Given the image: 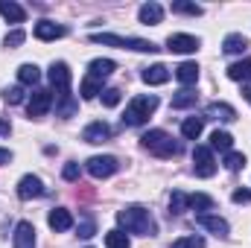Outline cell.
Here are the masks:
<instances>
[{
	"label": "cell",
	"mask_w": 251,
	"mask_h": 248,
	"mask_svg": "<svg viewBox=\"0 0 251 248\" xmlns=\"http://www.w3.org/2000/svg\"><path fill=\"white\" fill-rule=\"evenodd\" d=\"M117 222H120V231H128V234H140V237H155L158 234V225H155L152 213L143 204H126L117 213Z\"/></svg>",
	"instance_id": "obj_1"
},
{
	"label": "cell",
	"mask_w": 251,
	"mask_h": 248,
	"mask_svg": "<svg viewBox=\"0 0 251 248\" xmlns=\"http://www.w3.org/2000/svg\"><path fill=\"white\" fill-rule=\"evenodd\" d=\"M140 143H143V149H149V152L158 155V158H176V155L181 152V146H178L164 128H149V131L140 137Z\"/></svg>",
	"instance_id": "obj_2"
},
{
	"label": "cell",
	"mask_w": 251,
	"mask_h": 248,
	"mask_svg": "<svg viewBox=\"0 0 251 248\" xmlns=\"http://www.w3.org/2000/svg\"><path fill=\"white\" fill-rule=\"evenodd\" d=\"M94 44H108V47H120V50H137V53H155L158 47L146 38H128V35H114V32H91Z\"/></svg>",
	"instance_id": "obj_3"
},
{
	"label": "cell",
	"mask_w": 251,
	"mask_h": 248,
	"mask_svg": "<svg viewBox=\"0 0 251 248\" xmlns=\"http://www.w3.org/2000/svg\"><path fill=\"white\" fill-rule=\"evenodd\" d=\"M158 108V97L155 94H143V97H134L131 102H128V108H126L123 114V125H143L149 120V114Z\"/></svg>",
	"instance_id": "obj_4"
},
{
	"label": "cell",
	"mask_w": 251,
	"mask_h": 248,
	"mask_svg": "<svg viewBox=\"0 0 251 248\" xmlns=\"http://www.w3.org/2000/svg\"><path fill=\"white\" fill-rule=\"evenodd\" d=\"M85 170H88L94 178H111V175L120 170V164H117L114 155H94V158H88Z\"/></svg>",
	"instance_id": "obj_5"
},
{
	"label": "cell",
	"mask_w": 251,
	"mask_h": 248,
	"mask_svg": "<svg viewBox=\"0 0 251 248\" xmlns=\"http://www.w3.org/2000/svg\"><path fill=\"white\" fill-rule=\"evenodd\" d=\"M193 170H196L199 178H213L216 175V161H213V152L207 146L193 149Z\"/></svg>",
	"instance_id": "obj_6"
},
{
	"label": "cell",
	"mask_w": 251,
	"mask_h": 248,
	"mask_svg": "<svg viewBox=\"0 0 251 248\" xmlns=\"http://www.w3.org/2000/svg\"><path fill=\"white\" fill-rule=\"evenodd\" d=\"M50 105H53V94H50L47 88H38V91H32V99H29V105H26V114H29V120H41V117L50 111Z\"/></svg>",
	"instance_id": "obj_7"
},
{
	"label": "cell",
	"mask_w": 251,
	"mask_h": 248,
	"mask_svg": "<svg viewBox=\"0 0 251 248\" xmlns=\"http://www.w3.org/2000/svg\"><path fill=\"white\" fill-rule=\"evenodd\" d=\"M199 44H201V41H199L196 35H187V32H176V35L167 38V50H170V53H181V56H184V53H196Z\"/></svg>",
	"instance_id": "obj_8"
},
{
	"label": "cell",
	"mask_w": 251,
	"mask_h": 248,
	"mask_svg": "<svg viewBox=\"0 0 251 248\" xmlns=\"http://www.w3.org/2000/svg\"><path fill=\"white\" fill-rule=\"evenodd\" d=\"M12 248H35V228L32 222L21 219L15 225V234H12Z\"/></svg>",
	"instance_id": "obj_9"
},
{
	"label": "cell",
	"mask_w": 251,
	"mask_h": 248,
	"mask_svg": "<svg viewBox=\"0 0 251 248\" xmlns=\"http://www.w3.org/2000/svg\"><path fill=\"white\" fill-rule=\"evenodd\" d=\"M196 225H201L204 231H210V234H216V237H228L231 234V225L222 219V216H210V213H199L196 216Z\"/></svg>",
	"instance_id": "obj_10"
},
{
	"label": "cell",
	"mask_w": 251,
	"mask_h": 248,
	"mask_svg": "<svg viewBox=\"0 0 251 248\" xmlns=\"http://www.w3.org/2000/svg\"><path fill=\"white\" fill-rule=\"evenodd\" d=\"M108 137H111V125L105 123V120H94V123L85 125V131H82L85 143H105Z\"/></svg>",
	"instance_id": "obj_11"
},
{
	"label": "cell",
	"mask_w": 251,
	"mask_h": 248,
	"mask_svg": "<svg viewBox=\"0 0 251 248\" xmlns=\"http://www.w3.org/2000/svg\"><path fill=\"white\" fill-rule=\"evenodd\" d=\"M204 120L234 123V120H237V111H234V105H228V102H210V105L204 108Z\"/></svg>",
	"instance_id": "obj_12"
},
{
	"label": "cell",
	"mask_w": 251,
	"mask_h": 248,
	"mask_svg": "<svg viewBox=\"0 0 251 248\" xmlns=\"http://www.w3.org/2000/svg\"><path fill=\"white\" fill-rule=\"evenodd\" d=\"M47 190L41 184V178L38 175H24L21 181H18V196L26 201V198H38V196H44Z\"/></svg>",
	"instance_id": "obj_13"
},
{
	"label": "cell",
	"mask_w": 251,
	"mask_h": 248,
	"mask_svg": "<svg viewBox=\"0 0 251 248\" xmlns=\"http://www.w3.org/2000/svg\"><path fill=\"white\" fill-rule=\"evenodd\" d=\"M64 35H67V26L56 24V21H38L35 24V38H41V41H56Z\"/></svg>",
	"instance_id": "obj_14"
},
{
	"label": "cell",
	"mask_w": 251,
	"mask_h": 248,
	"mask_svg": "<svg viewBox=\"0 0 251 248\" xmlns=\"http://www.w3.org/2000/svg\"><path fill=\"white\" fill-rule=\"evenodd\" d=\"M47 76H50L53 88H59V91H70V67H67L64 62H53Z\"/></svg>",
	"instance_id": "obj_15"
},
{
	"label": "cell",
	"mask_w": 251,
	"mask_h": 248,
	"mask_svg": "<svg viewBox=\"0 0 251 248\" xmlns=\"http://www.w3.org/2000/svg\"><path fill=\"white\" fill-rule=\"evenodd\" d=\"M47 222H50V228H53L56 234H62V231H70V228H73V216H70L67 207H53L50 216H47Z\"/></svg>",
	"instance_id": "obj_16"
},
{
	"label": "cell",
	"mask_w": 251,
	"mask_h": 248,
	"mask_svg": "<svg viewBox=\"0 0 251 248\" xmlns=\"http://www.w3.org/2000/svg\"><path fill=\"white\" fill-rule=\"evenodd\" d=\"M137 18H140V24H146V26H155V24H161V18H164V9H161V3L149 0V3H143V6L137 9Z\"/></svg>",
	"instance_id": "obj_17"
},
{
	"label": "cell",
	"mask_w": 251,
	"mask_h": 248,
	"mask_svg": "<svg viewBox=\"0 0 251 248\" xmlns=\"http://www.w3.org/2000/svg\"><path fill=\"white\" fill-rule=\"evenodd\" d=\"M251 44L243 32H231V35H225V41H222V50H225L228 56H243Z\"/></svg>",
	"instance_id": "obj_18"
},
{
	"label": "cell",
	"mask_w": 251,
	"mask_h": 248,
	"mask_svg": "<svg viewBox=\"0 0 251 248\" xmlns=\"http://www.w3.org/2000/svg\"><path fill=\"white\" fill-rule=\"evenodd\" d=\"M76 108H79L76 97H73L70 91H62V94H59V99H56V117H62V120H70V117L76 114Z\"/></svg>",
	"instance_id": "obj_19"
},
{
	"label": "cell",
	"mask_w": 251,
	"mask_h": 248,
	"mask_svg": "<svg viewBox=\"0 0 251 248\" xmlns=\"http://www.w3.org/2000/svg\"><path fill=\"white\" fill-rule=\"evenodd\" d=\"M140 79H143L146 85H164V82H170V67H167V64H152V67H143Z\"/></svg>",
	"instance_id": "obj_20"
},
{
	"label": "cell",
	"mask_w": 251,
	"mask_h": 248,
	"mask_svg": "<svg viewBox=\"0 0 251 248\" xmlns=\"http://www.w3.org/2000/svg\"><path fill=\"white\" fill-rule=\"evenodd\" d=\"M114 67H117V64L111 62V59H94V62L88 64V76L97 79V82H102V79H108V76L114 73Z\"/></svg>",
	"instance_id": "obj_21"
},
{
	"label": "cell",
	"mask_w": 251,
	"mask_h": 248,
	"mask_svg": "<svg viewBox=\"0 0 251 248\" xmlns=\"http://www.w3.org/2000/svg\"><path fill=\"white\" fill-rule=\"evenodd\" d=\"M176 79H178L184 88L196 85V82H199V64L196 62H181L178 67H176Z\"/></svg>",
	"instance_id": "obj_22"
},
{
	"label": "cell",
	"mask_w": 251,
	"mask_h": 248,
	"mask_svg": "<svg viewBox=\"0 0 251 248\" xmlns=\"http://www.w3.org/2000/svg\"><path fill=\"white\" fill-rule=\"evenodd\" d=\"M0 15H3L6 21H12V24H24V21H26L24 6H18L15 0H0Z\"/></svg>",
	"instance_id": "obj_23"
},
{
	"label": "cell",
	"mask_w": 251,
	"mask_h": 248,
	"mask_svg": "<svg viewBox=\"0 0 251 248\" xmlns=\"http://www.w3.org/2000/svg\"><path fill=\"white\" fill-rule=\"evenodd\" d=\"M228 79L234 82H249L251 79V59H243V62H234L228 67Z\"/></svg>",
	"instance_id": "obj_24"
},
{
	"label": "cell",
	"mask_w": 251,
	"mask_h": 248,
	"mask_svg": "<svg viewBox=\"0 0 251 248\" xmlns=\"http://www.w3.org/2000/svg\"><path fill=\"white\" fill-rule=\"evenodd\" d=\"M231 146H234V137H231L228 131L216 128V131L210 134V152H213V149H219V152H231Z\"/></svg>",
	"instance_id": "obj_25"
},
{
	"label": "cell",
	"mask_w": 251,
	"mask_h": 248,
	"mask_svg": "<svg viewBox=\"0 0 251 248\" xmlns=\"http://www.w3.org/2000/svg\"><path fill=\"white\" fill-rule=\"evenodd\" d=\"M201 128H204V117H187V120L181 123V134H184L187 140H199Z\"/></svg>",
	"instance_id": "obj_26"
},
{
	"label": "cell",
	"mask_w": 251,
	"mask_h": 248,
	"mask_svg": "<svg viewBox=\"0 0 251 248\" xmlns=\"http://www.w3.org/2000/svg\"><path fill=\"white\" fill-rule=\"evenodd\" d=\"M38 79H41L38 64H21V67H18V82H21V85H35Z\"/></svg>",
	"instance_id": "obj_27"
},
{
	"label": "cell",
	"mask_w": 251,
	"mask_h": 248,
	"mask_svg": "<svg viewBox=\"0 0 251 248\" xmlns=\"http://www.w3.org/2000/svg\"><path fill=\"white\" fill-rule=\"evenodd\" d=\"M187 207H190V196L181 193V190H176V193L170 196V213H173V216H181Z\"/></svg>",
	"instance_id": "obj_28"
},
{
	"label": "cell",
	"mask_w": 251,
	"mask_h": 248,
	"mask_svg": "<svg viewBox=\"0 0 251 248\" xmlns=\"http://www.w3.org/2000/svg\"><path fill=\"white\" fill-rule=\"evenodd\" d=\"M196 91H190V88H181L176 97H173V108H190V105H196Z\"/></svg>",
	"instance_id": "obj_29"
},
{
	"label": "cell",
	"mask_w": 251,
	"mask_h": 248,
	"mask_svg": "<svg viewBox=\"0 0 251 248\" xmlns=\"http://www.w3.org/2000/svg\"><path fill=\"white\" fill-rule=\"evenodd\" d=\"M173 12H178V15H193V18H199L204 9L199 6V3H190V0H173Z\"/></svg>",
	"instance_id": "obj_30"
},
{
	"label": "cell",
	"mask_w": 251,
	"mask_h": 248,
	"mask_svg": "<svg viewBox=\"0 0 251 248\" xmlns=\"http://www.w3.org/2000/svg\"><path fill=\"white\" fill-rule=\"evenodd\" d=\"M79 94H82L85 99H94V97H100V94H102V85H100L97 79L85 76V79H82V88H79Z\"/></svg>",
	"instance_id": "obj_31"
},
{
	"label": "cell",
	"mask_w": 251,
	"mask_h": 248,
	"mask_svg": "<svg viewBox=\"0 0 251 248\" xmlns=\"http://www.w3.org/2000/svg\"><path fill=\"white\" fill-rule=\"evenodd\" d=\"M105 246L108 248H128V237H126V231H120V228L108 231V234H105Z\"/></svg>",
	"instance_id": "obj_32"
},
{
	"label": "cell",
	"mask_w": 251,
	"mask_h": 248,
	"mask_svg": "<svg viewBox=\"0 0 251 248\" xmlns=\"http://www.w3.org/2000/svg\"><path fill=\"white\" fill-rule=\"evenodd\" d=\"M190 207L199 210V213H201V210H210V207H213V198L204 196V193H193V196H190Z\"/></svg>",
	"instance_id": "obj_33"
},
{
	"label": "cell",
	"mask_w": 251,
	"mask_h": 248,
	"mask_svg": "<svg viewBox=\"0 0 251 248\" xmlns=\"http://www.w3.org/2000/svg\"><path fill=\"white\" fill-rule=\"evenodd\" d=\"M225 167H228L231 173L243 170V167H246V155H243V152H225Z\"/></svg>",
	"instance_id": "obj_34"
},
{
	"label": "cell",
	"mask_w": 251,
	"mask_h": 248,
	"mask_svg": "<svg viewBox=\"0 0 251 248\" xmlns=\"http://www.w3.org/2000/svg\"><path fill=\"white\" fill-rule=\"evenodd\" d=\"M3 99H6V105H18V102H24V85L6 88V91H3Z\"/></svg>",
	"instance_id": "obj_35"
},
{
	"label": "cell",
	"mask_w": 251,
	"mask_h": 248,
	"mask_svg": "<svg viewBox=\"0 0 251 248\" xmlns=\"http://www.w3.org/2000/svg\"><path fill=\"white\" fill-rule=\"evenodd\" d=\"M24 41H26V32H24V29H12V32L6 35V41H3V44H6L9 50H15V47H21Z\"/></svg>",
	"instance_id": "obj_36"
},
{
	"label": "cell",
	"mask_w": 251,
	"mask_h": 248,
	"mask_svg": "<svg viewBox=\"0 0 251 248\" xmlns=\"http://www.w3.org/2000/svg\"><path fill=\"white\" fill-rule=\"evenodd\" d=\"M102 105L105 108H117L120 105V91L117 88H105L102 91Z\"/></svg>",
	"instance_id": "obj_37"
},
{
	"label": "cell",
	"mask_w": 251,
	"mask_h": 248,
	"mask_svg": "<svg viewBox=\"0 0 251 248\" xmlns=\"http://www.w3.org/2000/svg\"><path fill=\"white\" fill-rule=\"evenodd\" d=\"M76 231H79V237H82V240H88V237H94V234H97V222L88 216V219H82V222H79V228H76Z\"/></svg>",
	"instance_id": "obj_38"
},
{
	"label": "cell",
	"mask_w": 251,
	"mask_h": 248,
	"mask_svg": "<svg viewBox=\"0 0 251 248\" xmlns=\"http://www.w3.org/2000/svg\"><path fill=\"white\" fill-rule=\"evenodd\" d=\"M173 248H204V237H184V240H176Z\"/></svg>",
	"instance_id": "obj_39"
},
{
	"label": "cell",
	"mask_w": 251,
	"mask_h": 248,
	"mask_svg": "<svg viewBox=\"0 0 251 248\" xmlns=\"http://www.w3.org/2000/svg\"><path fill=\"white\" fill-rule=\"evenodd\" d=\"M79 164L76 161H70V164H64V170H62V175H64V181H79Z\"/></svg>",
	"instance_id": "obj_40"
},
{
	"label": "cell",
	"mask_w": 251,
	"mask_h": 248,
	"mask_svg": "<svg viewBox=\"0 0 251 248\" xmlns=\"http://www.w3.org/2000/svg\"><path fill=\"white\" fill-rule=\"evenodd\" d=\"M231 198H234L237 204H251V190H243V187H240V190H234Z\"/></svg>",
	"instance_id": "obj_41"
},
{
	"label": "cell",
	"mask_w": 251,
	"mask_h": 248,
	"mask_svg": "<svg viewBox=\"0 0 251 248\" xmlns=\"http://www.w3.org/2000/svg\"><path fill=\"white\" fill-rule=\"evenodd\" d=\"M9 131H12V123H9L6 117H0V137H6Z\"/></svg>",
	"instance_id": "obj_42"
},
{
	"label": "cell",
	"mask_w": 251,
	"mask_h": 248,
	"mask_svg": "<svg viewBox=\"0 0 251 248\" xmlns=\"http://www.w3.org/2000/svg\"><path fill=\"white\" fill-rule=\"evenodd\" d=\"M0 164H12V152L9 149H0Z\"/></svg>",
	"instance_id": "obj_43"
},
{
	"label": "cell",
	"mask_w": 251,
	"mask_h": 248,
	"mask_svg": "<svg viewBox=\"0 0 251 248\" xmlns=\"http://www.w3.org/2000/svg\"><path fill=\"white\" fill-rule=\"evenodd\" d=\"M243 97H246V99L251 102V85H246V88H243Z\"/></svg>",
	"instance_id": "obj_44"
}]
</instances>
